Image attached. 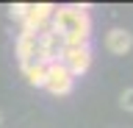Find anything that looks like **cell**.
Returning <instances> with one entry per match:
<instances>
[{"instance_id":"obj_3","label":"cell","mask_w":133,"mask_h":128,"mask_svg":"<svg viewBox=\"0 0 133 128\" xmlns=\"http://www.w3.org/2000/svg\"><path fill=\"white\" fill-rule=\"evenodd\" d=\"M75 86V78L69 75V70L61 64V61H53L47 64V78H44V89L50 95H56V97H64V95L72 92Z\"/></svg>"},{"instance_id":"obj_9","label":"cell","mask_w":133,"mask_h":128,"mask_svg":"<svg viewBox=\"0 0 133 128\" xmlns=\"http://www.w3.org/2000/svg\"><path fill=\"white\" fill-rule=\"evenodd\" d=\"M119 106H122L125 111H133V86L122 92V97H119Z\"/></svg>"},{"instance_id":"obj_5","label":"cell","mask_w":133,"mask_h":128,"mask_svg":"<svg viewBox=\"0 0 133 128\" xmlns=\"http://www.w3.org/2000/svg\"><path fill=\"white\" fill-rule=\"evenodd\" d=\"M17 59H19V67L42 59L39 34H33V31H19V39H17Z\"/></svg>"},{"instance_id":"obj_1","label":"cell","mask_w":133,"mask_h":128,"mask_svg":"<svg viewBox=\"0 0 133 128\" xmlns=\"http://www.w3.org/2000/svg\"><path fill=\"white\" fill-rule=\"evenodd\" d=\"M50 28L53 34L64 39V45H89L91 36L89 6H56Z\"/></svg>"},{"instance_id":"obj_2","label":"cell","mask_w":133,"mask_h":128,"mask_svg":"<svg viewBox=\"0 0 133 128\" xmlns=\"http://www.w3.org/2000/svg\"><path fill=\"white\" fill-rule=\"evenodd\" d=\"M61 64L69 70L72 78L83 75V72L91 67V47H89V45H64Z\"/></svg>"},{"instance_id":"obj_8","label":"cell","mask_w":133,"mask_h":128,"mask_svg":"<svg viewBox=\"0 0 133 128\" xmlns=\"http://www.w3.org/2000/svg\"><path fill=\"white\" fill-rule=\"evenodd\" d=\"M8 14H11L14 20H19V22H22L25 14H28V3H14V6L8 9Z\"/></svg>"},{"instance_id":"obj_6","label":"cell","mask_w":133,"mask_h":128,"mask_svg":"<svg viewBox=\"0 0 133 128\" xmlns=\"http://www.w3.org/2000/svg\"><path fill=\"white\" fill-rule=\"evenodd\" d=\"M105 47L114 53V56H125V53L133 47V34L125 31V28H114V31H108V36H105Z\"/></svg>"},{"instance_id":"obj_4","label":"cell","mask_w":133,"mask_h":128,"mask_svg":"<svg viewBox=\"0 0 133 128\" xmlns=\"http://www.w3.org/2000/svg\"><path fill=\"white\" fill-rule=\"evenodd\" d=\"M53 11H56V6H50V3H28V14L22 20V31H33V34L47 31L50 20H53Z\"/></svg>"},{"instance_id":"obj_10","label":"cell","mask_w":133,"mask_h":128,"mask_svg":"<svg viewBox=\"0 0 133 128\" xmlns=\"http://www.w3.org/2000/svg\"><path fill=\"white\" fill-rule=\"evenodd\" d=\"M0 125H3V114H0Z\"/></svg>"},{"instance_id":"obj_7","label":"cell","mask_w":133,"mask_h":128,"mask_svg":"<svg viewBox=\"0 0 133 128\" xmlns=\"http://www.w3.org/2000/svg\"><path fill=\"white\" fill-rule=\"evenodd\" d=\"M22 75L28 78L31 86H44V78H47V61H31V64H22Z\"/></svg>"}]
</instances>
